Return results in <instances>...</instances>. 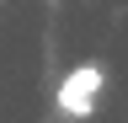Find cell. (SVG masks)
<instances>
[{
    "label": "cell",
    "instance_id": "6da1fadb",
    "mask_svg": "<svg viewBox=\"0 0 128 123\" xmlns=\"http://www.w3.org/2000/svg\"><path fill=\"white\" fill-rule=\"evenodd\" d=\"M102 80H107V70L96 64V59H91V64H75V70L59 80L54 107H59L64 118H86L91 107H96V91H102Z\"/></svg>",
    "mask_w": 128,
    "mask_h": 123
}]
</instances>
